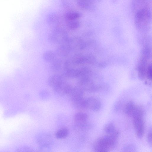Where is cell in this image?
Segmentation results:
<instances>
[{
    "label": "cell",
    "mask_w": 152,
    "mask_h": 152,
    "mask_svg": "<svg viewBox=\"0 0 152 152\" xmlns=\"http://www.w3.org/2000/svg\"><path fill=\"white\" fill-rule=\"evenodd\" d=\"M70 85L64 81L53 88L56 93L59 95H66Z\"/></svg>",
    "instance_id": "obj_5"
},
{
    "label": "cell",
    "mask_w": 152,
    "mask_h": 152,
    "mask_svg": "<svg viewBox=\"0 0 152 152\" xmlns=\"http://www.w3.org/2000/svg\"><path fill=\"white\" fill-rule=\"evenodd\" d=\"M84 99L83 96L77 97L71 100L72 105L76 108L79 109L85 108Z\"/></svg>",
    "instance_id": "obj_8"
},
{
    "label": "cell",
    "mask_w": 152,
    "mask_h": 152,
    "mask_svg": "<svg viewBox=\"0 0 152 152\" xmlns=\"http://www.w3.org/2000/svg\"><path fill=\"white\" fill-rule=\"evenodd\" d=\"M134 125L137 136L139 138L142 137L144 134V127L141 119L139 117L135 118Z\"/></svg>",
    "instance_id": "obj_6"
},
{
    "label": "cell",
    "mask_w": 152,
    "mask_h": 152,
    "mask_svg": "<svg viewBox=\"0 0 152 152\" xmlns=\"http://www.w3.org/2000/svg\"><path fill=\"white\" fill-rule=\"evenodd\" d=\"M39 149L35 152H48L47 150L46 149L47 148L41 147Z\"/></svg>",
    "instance_id": "obj_17"
},
{
    "label": "cell",
    "mask_w": 152,
    "mask_h": 152,
    "mask_svg": "<svg viewBox=\"0 0 152 152\" xmlns=\"http://www.w3.org/2000/svg\"><path fill=\"white\" fill-rule=\"evenodd\" d=\"M64 77L59 75L56 74L50 76L48 79V85L54 88L58 85L64 81Z\"/></svg>",
    "instance_id": "obj_7"
},
{
    "label": "cell",
    "mask_w": 152,
    "mask_h": 152,
    "mask_svg": "<svg viewBox=\"0 0 152 152\" xmlns=\"http://www.w3.org/2000/svg\"><path fill=\"white\" fill-rule=\"evenodd\" d=\"M36 141L40 147L48 148L52 142V138L48 133H42L37 136Z\"/></svg>",
    "instance_id": "obj_2"
},
{
    "label": "cell",
    "mask_w": 152,
    "mask_h": 152,
    "mask_svg": "<svg viewBox=\"0 0 152 152\" xmlns=\"http://www.w3.org/2000/svg\"><path fill=\"white\" fill-rule=\"evenodd\" d=\"M67 26L71 30H75L78 28L80 25L79 21L77 20H69Z\"/></svg>",
    "instance_id": "obj_13"
},
{
    "label": "cell",
    "mask_w": 152,
    "mask_h": 152,
    "mask_svg": "<svg viewBox=\"0 0 152 152\" xmlns=\"http://www.w3.org/2000/svg\"><path fill=\"white\" fill-rule=\"evenodd\" d=\"M122 152H136V149L134 145L130 144L124 147Z\"/></svg>",
    "instance_id": "obj_15"
},
{
    "label": "cell",
    "mask_w": 152,
    "mask_h": 152,
    "mask_svg": "<svg viewBox=\"0 0 152 152\" xmlns=\"http://www.w3.org/2000/svg\"><path fill=\"white\" fill-rule=\"evenodd\" d=\"M69 134V130L66 127L58 129L56 132V137L58 139H61L66 137Z\"/></svg>",
    "instance_id": "obj_10"
},
{
    "label": "cell",
    "mask_w": 152,
    "mask_h": 152,
    "mask_svg": "<svg viewBox=\"0 0 152 152\" xmlns=\"http://www.w3.org/2000/svg\"><path fill=\"white\" fill-rule=\"evenodd\" d=\"M83 91L78 87L70 85L66 94L71 99L83 96Z\"/></svg>",
    "instance_id": "obj_4"
},
{
    "label": "cell",
    "mask_w": 152,
    "mask_h": 152,
    "mask_svg": "<svg viewBox=\"0 0 152 152\" xmlns=\"http://www.w3.org/2000/svg\"><path fill=\"white\" fill-rule=\"evenodd\" d=\"M15 152H35V151L31 147L24 146L17 148Z\"/></svg>",
    "instance_id": "obj_14"
},
{
    "label": "cell",
    "mask_w": 152,
    "mask_h": 152,
    "mask_svg": "<svg viewBox=\"0 0 152 152\" xmlns=\"http://www.w3.org/2000/svg\"><path fill=\"white\" fill-rule=\"evenodd\" d=\"M66 35L65 33L60 30H56L51 33L49 38L53 42H59L65 40Z\"/></svg>",
    "instance_id": "obj_3"
},
{
    "label": "cell",
    "mask_w": 152,
    "mask_h": 152,
    "mask_svg": "<svg viewBox=\"0 0 152 152\" xmlns=\"http://www.w3.org/2000/svg\"><path fill=\"white\" fill-rule=\"evenodd\" d=\"M147 140L148 142L151 143L152 142V132H150L148 135Z\"/></svg>",
    "instance_id": "obj_16"
},
{
    "label": "cell",
    "mask_w": 152,
    "mask_h": 152,
    "mask_svg": "<svg viewBox=\"0 0 152 152\" xmlns=\"http://www.w3.org/2000/svg\"><path fill=\"white\" fill-rule=\"evenodd\" d=\"M54 53L50 50L45 52L43 54V58L45 60L48 62L53 61L55 59V55Z\"/></svg>",
    "instance_id": "obj_12"
},
{
    "label": "cell",
    "mask_w": 152,
    "mask_h": 152,
    "mask_svg": "<svg viewBox=\"0 0 152 152\" xmlns=\"http://www.w3.org/2000/svg\"><path fill=\"white\" fill-rule=\"evenodd\" d=\"M104 131L108 135L116 139L119 135V132L112 125L107 126L104 129Z\"/></svg>",
    "instance_id": "obj_9"
},
{
    "label": "cell",
    "mask_w": 152,
    "mask_h": 152,
    "mask_svg": "<svg viewBox=\"0 0 152 152\" xmlns=\"http://www.w3.org/2000/svg\"><path fill=\"white\" fill-rule=\"evenodd\" d=\"M116 139L107 135L99 138L95 143L94 149L95 152L99 151L109 152L115 145Z\"/></svg>",
    "instance_id": "obj_1"
},
{
    "label": "cell",
    "mask_w": 152,
    "mask_h": 152,
    "mask_svg": "<svg viewBox=\"0 0 152 152\" xmlns=\"http://www.w3.org/2000/svg\"><path fill=\"white\" fill-rule=\"evenodd\" d=\"M96 152H107V151H97Z\"/></svg>",
    "instance_id": "obj_18"
},
{
    "label": "cell",
    "mask_w": 152,
    "mask_h": 152,
    "mask_svg": "<svg viewBox=\"0 0 152 152\" xmlns=\"http://www.w3.org/2000/svg\"><path fill=\"white\" fill-rule=\"evenodd\" d=\"M81 16V14L78 12L72 11L66 13L65 17L68 20H77L80 18Z\"/></svg>",
    "instance_id": "obj_11"
}]
</instances>
